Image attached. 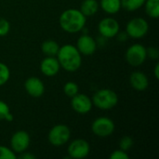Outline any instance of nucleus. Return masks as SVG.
Masks as SVG:
<instances>
[{"mask_svg":"<svg viewBox=\"0 0 159 159\" xmlns=\"http://www.w3.org/2000/svg\"><path fill=\"white\" fill-rule=\"evenodd\" d=\"M18 157H20V158L21 159H35L36 158V157L34 156V155H33L32 153H30V152H23V153H21V154H20V156Z\"/></svg>","mask_w":159,"mask_h":159,"instance_id":"obj_29","label":"nucleus"},{"mask_svg":"<svg viewBox=\"0 0 159 159\" xmlns=\"http://www.w3.org/2000/svg\"><path fill=\"white\" fill-rule=\"evenodd\" d=\"M75 47L81 55L90 56L95 53L97 49V43L92 36L89 34H82L78 38Z\"/></svg>","mask_w":159,"mask_h":159,"instance_id":"obj_13","label":"nucleus"},{"mask_svg":"<svg viewBox=\"0 0 159 159\" xmlns=\"http://www.w3.org/2000/svg\"><path fill=\"white\" fill-rule=\"evenodd\" d=\"M146 55L147 58H150L152 60H157L159 58V51L157 48L155 47H149L146 48Z\"/></svg>","mask_w":159,"mask_h":159,"instance_id":"obj_28","label":"nucleus"},{"mask_svg":"<svg viewBox=\"0 0 159 159\" xmlns=\"http://www.w3.org/2000/svg\"><path fill=\"white\" fill-rule=\"evenodd\" d=\"M125 58L129 65L133 67L141 66L147 59L146 48L140 43H135L127 49Z\"/></svg>","mask_w":159,"mask_h":159,"instance_id":"obj_6","label":"nucleus"},{"mask_svg":"<svg viewBox=\"0 0 159 159\" xmlns=\"http://www.w3.org/2000/svg\"><path fill=\"white\" fill-rule=\"evenodd\" d=\"M24 89L27 94L33 98H39L45 93V85L36 76L28 77L24 82Z\"/></svg>","mask_w":159,"mask_h":159,"instance_id":"obj_12","label":"nucleus"},{"mask_svg":"<svg viewBox=\"0 0 159 159\" xmlns=\"http://www.w3.org/2000/svg\"><path fill=\"white\" fill-rule=\"evenodd\" d=\"M71 106L75 113L86 115L91 111L93 103L88 95L78 92L76 95L71 98Z\"/></svg>","mask_w":159,"mask_h":159,"instance_id":"obj_10","label":"nucleus"},{"mask_svg":"<svg viewBox=\"0 0 159 159\" xmlns=\"http://www.w3.org/2000/svg\"><path fill=\"white\" fill-rule=\"evenodd\" d=\"M145 0H121V7L127 11L133 12L143 7Z\"/></svg>","mask_w":159,"mask_h":159,"instance_id":"obj_20","label":"nucleus"},{"mask_svg":"<svg viewBox=\"0 0 159 159\" xmlns=\"http://www.w3.org/2000/svg\"><path fill=\"white\" fill-rule=\"evenodd\" d=\"M56 58L59 61L61 68L66 72H76L82 64V55L74 45L66 44L60 47Z\"/></svg>","mask_w":159,"mask_h":159,"instance_id":"obj_1","label":"nucleus"},{"mask_svg":"<svg viewBox=\"0 0 159 159\" xmlns=\"http://www.w3.org/2000/svg\"><path fill=\"white\" fill-rule=\"evenodd\" d=\"M100 8L99 2L97 0H83L79 10L86 16L90 17L95 15Z\"/></svg>","mask_w":159,"mask_h":159,"instance_id":"obj_17","label":"nucleus"},{"mask_svg":"<svg viewBox=\"0 0 159 159\" xmlns=\"http://www.w3.org/2000/svg\"><path fill=\"white\" fill-rule=\"evenodd\" d=\"M98 31L100 34L108 39L115 37L120 31L118 21L114 18H104L98 24Z\"/></svg>","mask_w":159,"mask_h":159,"instance_id":"obj_11","label":"nucleus"},{"mask_svg":"<svg viewBox=\"0 0 159 159\" xmlns=\"http://www.w3.org/2000/svg\"><path fill=\"white\" fill-rule=\"evenodd\" d=\"M10 31V23L5 18H0V36H6Z\"/></svg>","mask_w":159,"mask_h":159,"instance_id":"obj_26","label":"nucleus"},{"mask_svg":"<svg viewBox=\"0 0 159 159\" xmlns=\"http://www.w3.org/2000/svg\"><path fill=\"white\" fill-rule=\"evenodd\" d=\"M149 31L148 21L142 17H136L128 21L126 25V33L129 37L134 39L143 38L147 34Z\"/></svg>","mask_w":159,"mask_h":159,"instance_id":"obj_5","label":"nucleus"},{"mask_svg":"<svg viewBox=\"0 0 159 159\" xmlns=\"http://www.w3.org/2000/svg\"><path fill=\"white\" fill-rule=\"evenodd\" d=\"M144 8L146 14L153 19L159 17V0H145Z\"/></svg>","mask_w":159,"mask_h":159,"instance_id":"obj_19","label":"nucleus"},{"mask_svg":"<svg viewBox=\"0 0 159 159\" xmlns=\"http://www.w3.org/2000/svg\"><path fill=\"white\" fill-rule=\"evenodd\" d=\"M116 36H117V39H118L119 41H121V42H125V41H127V39L129 38V35H128V34L126 33V31H125V32H120V31H119Z\"/></svg>","mask_w":159,"mask_h":159,"instance_id":"obj_30","label":"nucleus"},{"mask_svg":"<svg viewBox=\"0 0 159 159\" xmlns=\"http://www.w3.org/2000/svg\"><path fill=\"white\" fill-rule=\"evenodd\" d=\"M133 144H134V142L131 137L124 136L119 141V149H121L125 152H128L132 148Z\"/></svg>","mask_w":159,"mask_h":159,"instance_id":"obj_24","label":"nucleus"},{"mask_svg":"<svg viewBox=\"0 0 159 159\" xmlns=\"http://www.w3.org/2000/svg\"><path fill=\"white\" fill-rule=\"evenodd\" d=\"M0 120H5L7 122H11L13 120V116L10 112L9 106L1 100H0Z\"/></svg>","mask_w":159,"mask_h":159,"instance_id":"obj_22","label":"nucleus"},{"mask_svg":"<svg viewBox=\"0 0 159 159\" xmlns=\"http://www.w3.org/2000/svg\"><path fill=\"white\" fill-rule=\"evenodd\" d=\"M31 138L28 132L24 130L16 131L10 138V149L18 156L29 148Z\"/></svg>","mask_w":159,"mask_h":159,"instance_id":"obj_9","label":"nucleus"},{"mask_svg":"<svg viewBox=\"0 0 159 159\" xmlns=\"http://www.w3.org/2000/svg\"><path fill=\"white\" fill-rule=\"evenodd\" d=\"M61 65L56 57L46 56V58H44L40 62V71L44 75L48 77L56 75L59 73Z\"/></svg>","mask_w":159,"mask_h":159,"instance_id":"obj_14","label":"nucleus"},{"mask_svg":"<svg viewBox=\"0 0 159 159\" xmlns=\"http://www.w3.org/2000/svg\"><path fill=\"white\" fill-rule=\"evenodd\" d=\"M63 92L67 97L72 98L79 92V87L75 82L68 81L63 86Z\"/></svg>","mask_w":159,"mask_h":159,"instance_id":"obj_21","label":"nucleus"},{"mask_svg":"<svg viewBox=\"0 0 159 159\" xmlns=\"http://www.w3.org/2000/svg\"><path fill=\"white\" fill-rule=\"evenodd\" d=\"M70 137H71L70 128L63 124H58L50 129L48 135V140L52 146L61 147L69 142Z\"/></svg>","mask_w":159,"mask_h":159,"instance_id":"obj_4","label":"nucleus"},{"mask_svg":"<svg viewBox=\"0 0 159 159\" xmlns=\"http://www.w3.org/2000/svg\"><path fill=\"white\" fill-rule=\"evenodd\" d=\"M100 7L107 14L114 15L121 9V0H101Z\"/></svg>","mask_w":159,"mask_h":159,"instance_id":"obj_16","label":"nucleus"},{"mask_svg":"<svg viewBox=\"0 0 159 159\" xmlns=\"http://www.w3.org/2000/svg\"><path fill=\"white\" fill-rule=\"evenodd\" d=\"M115 129V122L106 116L98 117L91 124L92 132L100 138H107L111 136L114 133Z\"/></svg>","mask_w":159,"mask_h":159,"instance_id":"obj_7","label":"nucleus"},{"mask_svg":"<svg viewBox=\"0 0 159 159\" xmlns=\"http://www.w3.org/2000/svg\"><path fill=\"white\" fill-rule=\"evenodd\" d=\"M87 17L76 8H68L62 11L59 18L61 28L69 34H76L82 31L86 25Z\"/></svg>","mask_w":159,"mask_h":159,"instance_id":"obj_2","label":"nucleus"},{"mask_svg":"<svg viewBox=\"0 0 159 159\" xmlns=\"http://www.w3.org/2000/svg\"><path fill=\"white\" fill-rule=\"evenodd\" d=\"M18 156L8 147L0 145V159H16Z\"/></svg>","mask_w":159,"mask_h":159,"instance_id":"obj_25","label":"nucleus"},{"mask_svg":"<svg viewBox=\"0 0 159 159\" xmlns=\"http://www.w3.org/2000/svg\"><path fill=\"white\" fill-rule=\"evenodd\" d=\"M129 156L128 152H125L121 149H117L112 152L110 155V159H129Z\"/></svg>","mask_w":159,"mask_h":159,"instance_id":"obj_27","label":"nucleus"},{"mask_svg":"<svg viewBox=\"0 0 159 159\" xmlns=\"http://www.w3.org/2000/svg\"><path fill=\"white\" fill-rule=\"evenodd\" d=\"M59 49H60L59 44L51 39L44 41L41 46L42 52L46 56H49V57H56L59 52Z\"/></svg>","mask_w":159,"mask_h":159,"instance_id":"obj_18","label":"nucleus"},{"mask_svg":"<svg viewBox=\"0 0 159 159\" xmlns=\"http://www.w3.org/2000/svg\"><path fill=\"white\" fill-rule=\"evenodd\" d=\"M154 75H155V77H156L157 79H158L159 78V64L158 63H157V64H156V66H155V68H154Z\"/></svg>","mask_w":159,"mask_h":159,"instance_id":"obj_31","label":"nucleus"},{"mask_svg":"<svg viewBox=\"0 0 159 159\" xmlns=\"http://www.w3.org/2000/svg\"><path fill=\"white\" fill-rule=\"evenodd\" d=\"M129 84L135 90L143 91L149 86V79L144 73L135 71L129 76Z\"/></svg>","mask_w":159,"mask_h":159,"instance_id":"obj_15","label":"nucleus"},{"mask_svg":"<svg viewBox=\"0 0 159 159\" xmlns=\"http://www.w3.org/2000/svg\"><path fill=\"white\" fill-rule=\"evenodd\" d=\"M89 152L90 145L84 139L74 140L67 147V153L70 158L83 159L89 155Z\"/></svg>","mask_w":159,"mask_h":159,"instance_id":"obj_8","label":"nucleus"},{"mask_svg":"<svg viewBox=\"0 0 159 159\" xmlns=\"http://www.w3.org/2000/svg\"><path fill=\"white\" fill-rule=\"evenodd\" d=\"M91 101L93 105L98 109L107 111L115 108L117 105L118 96L113 89H102L94 93Z\"/></svg>","mask_w":159,"mask_h":159,"instance_id":"obj_3","label":"nucleus"},{"mask_svg":"<svg viewBox=\"0 0 159 159\" xmlns=\"http://www.w3.org/2000/svg\"><path fill=\"white\" fill-rule=\"evenodd\" d=\"M10 78V70L3 62H0V87L4 86Z\"/></svg>","mask_w":159,"mask_h":159,"instance_id":"obj_23","label":"nucleus"}]
</instances>
